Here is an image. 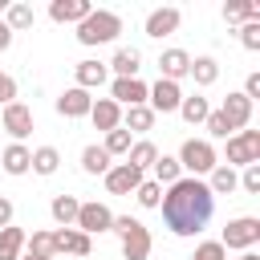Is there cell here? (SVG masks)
Masks as SVG:
<instances>
[{
	"instance_id": "obj_40",
	"label": "cell",
	"mask_w": 260,
	"mask_h": 260,
	"mask_svg": "<svg viewBox=\"0 0 260 260\" xmlns=\"http://www.w3.org/2000/svg\"><path fill=\"white\" fill-rule=\"evenodd\" d=\"M240 187H244L248 195H260V162H252V167L240 171Z\"/></svg>"
},
{
	"instance_id": "obj_30",
	"label": "cell",
	"mask_w": 260,
	"mask_h": 260,
	"mask_svg": "<svg viewBox=\"0 0 260 260\" xmlns=\"http://www.w3.org/2000/svg\"><path fill=\"white\" fill-rule=\"evenodd\" d=\"M28 171H32V175H45V179L57 175V171H61V150H57V146H37Z\"/></svg>"
},
{
	"instance_id": "obj_42",
	"label": "cell",
	"mask_w": 260,
	"mask_h": 260,
	"mask_svg": "<svg viewBox=\"0 0 260 260\" xmlns=\"http://www.w3.org/2000/svg\"><path fill=\"white\" fill-rule=\"evenodd\" d=\"M240 93H244V98H248V102L256 106V98H260V73H256V69H252V73L244 77V89H240Z\"/></svg>"
},
{
	"instance_id": "obj_4",
	"label": "cell",
	"mask_w": 260,
	"mask_h": 260,
	"mask_svg": "<svg viewBox=\"0 0 260 260\" xmlns=\"http://www.w3.org/2000/svg\"><path fill=\"white\" fill-rule=\"evenodd\" d=\"M118 32H122V16L110 12V8H93V12L77 24V41H81L85 49H93V45H110V41H118Z\"/></svg>"
},
{
	"instance_id": "obj_12",
	"label": "cell",
	"mask_w": 260,
	"mask_h": 260,
	"mask_svg": "<svg viewBox=\"0 0 260 260\" xmlns=\"http://www.w3.org/2000/svg\"><path fill=\"white\" fill-rule=\"evenodd\" d=\"M93 252V240L77 228H57L53 232V256H89Z\"/></svg>"
},
{
	"instance_id": "obj_46",
	"label": "cell",
	"mask_w": 260,
	"mask_h": 260,
	"mask_svg": "<svg viewBox=\"0 0 260 260\" xmlns=\"http://www.w3.org/2000/svg\"><path fill=\"white\" fill-rule=\"evenodd\" d=\"M236 260H260V256H256V252H240Z\"/></svg>"
},
{
	"instance_id": "obj_28",
	"label": "cell",
	"mask_w": 260,
	"mask_h": 260,
	"mask_svg": "<svg viewBox=\"0 0 260 260\" xmlns=\"http://www.w3.org/2000/svg\"><path fill=\"white\" fill-rule=\"evenodd\" d=\"M154 158H158V146L150 142V138H134V146H130V154H126V162L134 167V171H150L154 167Z\"/></svg>"
},
{
	"instance_id": "obj_21",
	"label": "cell",
	"mask_w": 260,
	"mask_h": 260,
	"mask_svg": "<svg viewBox=\"0 0 260 260\" xmlns=\"http://www.w3.org/2000/svg\"><path fill=\"white\" fill-rule=\"evenodd\" d=\"M175 114H183V122L187 126H203L207 122V114H211V102L203 98V93H183V102H179V110Z\"/></svg>"
},
{
	"instance_id": "obj_24",
	"label": "cell",
	"mask_w": 260,
	"mask_h": 260,
	"mask_svg": "<svg viewBox=\"0 0 260 260\" xmlns=\"http://www.w3.org/2000/svg\"><path fill=\"white\" fill-rule=\"evenodd\" d=\"M154 110L150 106H130V110H122V130H130V134H146V130H154Z\"/></svg>"
},
{
	"instance_id": "obj_2",
	"label": "cell",
	"mask_w": 260,
	"mask_h": 260,
	"mask_svg": "<svg viewBox=\"0 0 260 260\" xmlns=\"http://www.w3.org/2000/svg\"><path fill=\"white\" fill-rule=\"evenodd\" d=\"M110 232L122 240V256H126V260H150L154 240H150V228H146L142 219H134V215H114V228H110Z\"/></svg>"
},
{
	"instance_id": "obj_23",
	"label": "cell",
	"mask_w": 260,
	"mask_h": 260,
	"mask_svg": "<svg viewBox=\"0 0 260 260\" xmlns=\"http://www.w3.org/2000/svg\"><path fill=\"white\" fill-rule=\"evenodd\" d=\"M187 77H191L199 89H207V85H215V81H219V61H215V57H191Z\"/></svg>"
},
{
	"instance_id": "obj_9",
	"label": "cell",
	"mask_w": 260,
	"mask_h": 260,
	"mask_svg": "<svg viewBox=\"0 0 260 260\" xmlns=\"http://www.w3.org/2000/svg\"><path fill=\"white\" fill-rule=\"evenodd\" d=\"M0 122H4V130L12 134V142H24V138L32 134V106H24V102L16 98V102H8V106L0 110Z\"/></svg>"
},
{
	"instance_id": "obj_39",
	"label": "cell",
	"mask_w": 260,
	"mask_h": 260,
	"mask_svg": "<svg viewBox=\"0 0 260 260\" xmlns=\"http://www.w3.org/2000/svg\"><path fill=\"white\" fill-rule=\"evenodd\" d=\"M191 260H228V252H223L219 240H203V244H195V256Z\"/></svg>"
},
{
	"instance_id": "obj_36",
	"label": "cell",
	"mask_w": 260,
	"mask_h": 260,
	"mask_svg": "<svg viewBox=\"0 0 260 260\" xmlns=\"http://www.w3.org/2000/svg\"><path fill=\"white\" fill-rule=\"evenodd\" d=\"M24 252H37V256H49V260H57V256H53V232H41V228H37V232L24 240Z\"/></svg>"
},
{
	"instance_id": "obj_13",
	"label": "cell",
	"mask_w": 260,
	"mask_h": 260,
	"mask_svg": "<svg viewBox=\"0 0 260 260\" xmlns=\"http://www.w3.org/2000/svg\"><path fill=\"white\" fill-rule=\"evenodd\" d=\"M106 81H110V69H106V61H93V57H85V61H77V65H73V85H77V89L93 93V89H102Z\"/></svg>"
},
{
	"instance_id": "obj_38",
	"label": "cell",
	"mask_w": 260,
	"mask_h": 260,
	"mask_svg": "<svg viewBox=\"0 0 260 260\" xmlns=\"http://www.w3.org/2000/svg\"><path fill=\"white\" fill-rule=\"evenodd\" d=\"M240 45L248 53H260V20H244L240 24Z\"/></svg>"
},
{
	"instance_id": "obj_35",
	"label": "cell",
	"mask_w": 260,
	"mask_h": 260,
	"mask_svg": "<svg viewBox=\"0 0 260 260\" xmlns=\"http://www.w3.org/2000/svg\"><path fill=\"white\" fill-rule=\"evenodd\" d=\"M203 126H207V142H215V138H223V142H228V138H232V134H236V130H232V126H228V118H223V114H219V110H211V114H207V122H203Z\"/></svg>"
},
{
	"instance_id": "obj_32",
	"label": "cell",
	"mask_w": 260,
	"mask_h": 260,
	"mask_svg": "<svg viewBox=\"0 0 260 260\" xmlns=\"http://www.w3.org/2000/svg\"><path fill=\"white\" fill-rule=\"evenodd\" d=\"M223 20H232V24L260 20V4H256V0H228V4H223Z\"/></svg>"
},
{
	"instance_id": "obj_27",
	"label": "cell",
	"mask_w": 260,
	"mask_h": 260,
	"mask_svg": "<svg viewBox=\"0 0 260 260\" xmlns=\"http://www.w3.org/2000/svg\"><path fill=\"white\" fill-rule=\"evenodd\" d=\"M24 240H28V232H24V228H16V223L0 228V260H20Z\"/></svg>"
},
{
	"instance_id": "obj_45",
	"label": "cell",
	"mask_w": 260,
	"mask_h": 260,
	"mask_svg": "<svg viewBox=\"0 0 260 260\" xmlns=\"http://www.w3.org/2000/svg\"><path fill=\"white\" fill-rule=\"evenodd\" d=\"M20 260H49V256H37V252H20Z\"/></svg>"
},
{
	"instance_id": "obj_34",
	"label": "cell",
	"mask_w": 260,
	"mask_h": 260,
	"mask_svg": "<svg viewBox=\"0 0 260 260\" xmlns=\"http://www.w3.org/2000/svg\"><path fill=\"white\" fill-rule=\"evenodd\" d=\"M130 146H134V134H130V130H122V126H118V130H110V134H106V142H102V150H106L110 158H126V154H130Z\"/></svg>"
},
{
	"instance_id": "obj_29",
	"label": "cell",
	"mask_w": 260,
	"mask_h": 260,
	"mask_svg": "<svg viewBox=\"0 0 260 260\" xmlns=\"http://www.w3.org/2000/svg\"><path fill=\"white\" fill-rule=\"evenodd\" d=\"M150 179H154L158 187H171V183H179V179H183V167H179V158H175V154H158V158H154V167H150Z\"/></svg>"
},
{
	"instance_id": "obj_18",
	"label": "cell",
	"mask_w": 260,
	"mask_h": 260,
	"mask_svg": "<svg viewBox=\"0 0 260 260\" xmlns=\"http://www.w3.org/2000/svg\"><path fill=\"white\" fill-rule=\"evenodd\" d=\"M187 69H191V53H187V49H162V53H158V77L183 81Z\"/></svg>"
},
{
	"instance_id": "obj_22",
	"label": "cell",
	"mask_w": 260,
	"mask_h": 260,
	"mask_svg": "<svg viewBox=\"0 0 260 260\" xmlns=\"http://www.w3.org/2000/svg\"><path fill=\"white\" fill-rule=\"evenodd\" d=\"M106 69H110L114 77H138V69H142V53H138V49H118V53L106 61Z\"/></svg>"
},
{
	"instance_id": "obj_11",
	"label": "cell",
	"mask_w": 260,
	"mask_h": 260,
	"mask_svg": "<svg viewBox=\"0 0 260 260\" xmlns=\"http://www.w3.org/2000/svg\"><path fill=\"white\" fill-rule=\"evenodd\" d=\"M102 179H106V191H110V195H134V191H138V183H142L146 175H142V171H134L130 162H114Z\"/></svg>"
},
{
	"instance_id": "obj_41",
	"label": "cell",
	"mask_w": 260,
	"mask_h": 260,
	"mask_svg": "<svg viewBox=\"0 0 260 260\" xmlns=\"http://www.w3.org/2000/svg\"><path fill=\"white\" fill-rule=\"evenodd\" d=\"M16 102V77L12 73H0V106Z\"/></svg>"
},
{
	"instance_id": "obj_7",
	"label": "cell",
	"mask_w": 260,
	"mask_h": 260,
	"mask_svg": "<svg viewBox=\"0 0 260 260\" xmlns=\"http://www.w3.org/2000/svg\"><path fill=\"white\" fill-rule=\"evenodd\" d=\"M73 228H77V232H85V236L93 240V236H102V232H110V228H114V211H110L106 203H98V199H85V203L77 207Z\"/></svg>"
},
{
	"instance_id": "obj_31",
	"label": "cell",
	"mask_w": 260,
	"mask_h": 260,
	"mask_svg": "<svg viewBox=\"0 0 260 260\" xmlns=\"http://www.w3.org/2000/svg\"><path fill=\"white\" fill-rule=\"evenodd\" d=\"M110 167H114V158H110L98 142H89V146L81 150V171H85V175H106Z\"/></svg>"
},
{
	"instance_id": "obj_1",
	"label": "cell",
	"mask_w": 260,
	"mask_h": 260,
	"mask_svg": "<svg viewBox=\"0 0 260 260\" xmlns=\"http://www.w3.org/2000/svg\"><path fill=\"white\" fill-rule=\"evenodd\" d=\"M162 219H167V232L171 236H199L215 211V195L207 191L203 179H191L183 175L179 183H171L162 191Z\"/></svg>"
},
{
	"instance_id": "obj_19",
	"label": "cell",
	"mask_w": 260,
	"mask_h": 260,
	"mask_svg": "<svg viewBox=\"0 0 260 260\" xmlns=\"http://www.w3.org/2000/svg\"><path fill=\"white\" fill-rule=\"evenodd\" d=\"M89 12H93L89 0H53V4H49V16H53L57 24H81Z\"/></svg>"
},
{
	"instance_id": "obj_15",
	"label": "cell",
	"mask_w": 260,
	"mask_h": 260,
	"mask_svg": "<svg viewBox=\"0 0 260 260\" xmlns=\"http://www.w3.org/2000/svg\"><path fill=\"white\" fill-rule=\"evenodd\" d=\"M57 114L61 118H89V106H93V93H85V89H77V85H69L57 102Z\"/></svg>"
},
{
	"instance_id": "obj_43",
	"label": "cell",
	"mask_w": 260,
	"mask_h": 260,
	"mask_svg": "<svg viewBox=\"0 0 260 260\" xmlns=\"http://www.w3.org/2000/svg\"><path fill=\"white\" fill-rule=\"evenodd\" d=\"M12 215H16L12 199H4V195H0V228H8V223H12Z\"/></svg>"
},
{
	"instance_id": "obj_26",
	"label": "cell",
	"mask_w": 260,
	"mask_h": 260,
	"mask_svg": "<svg viewBox=\"0 0 260 260\" xmlns=\"http://www.w3.org/2000/svg\"><path fill=\"white\" fill-rule=\"evenodd\" d=\"M77 207H81V199H77V195H53V203H49V215H53V223H57V228H73V219H77Z\"/></svg>"
},
{
	"instance_id": "obj_8",
	"label": "cell",
	"mask_w": 260,
	"mask_h": 260,
	"mask_svg": "<svg viewBox=\"0 0 260 260\" xmlns=\"http://www.w3.org/2000/svg\"><path fill=\"white\" fill-rule=\"evenodd\" d=\"M179 102H183V85H179V81L158 77V81L146 89V106H150L154 114H175V110H179Z\"/></svg>"
},
{
	"instance_id": "obj_6",
	"label": "cell",
	"mask_w": 260,
	"mask_h": 260,
	"mask_svg": "<svg viewBox=\"0 0 260 260\" xmlns=\"http://www.w3.org/2000/svg\"><path fill=\"white\" fill-rule=\"evenodd\" d=\"M256 240H260V219H256V215H236V219H228V228H223V236H219L223 252H252Z\"/></svg>"
},
{
	"instance_id": "obj_17",
	"label": "cell",
	"mask_w": 260,
	"mask_h": 260,
	"mask_svg": "<svg viewBox=\"0 0 260 260\" xmlns=\"http://www.w3.org/2000/svg\"><path fill=\"white\" fill-rule=\"evenodd\" d=\"M89 122H93V130L110 134V130L122 126V106L110 102V98H93V106H89Z\"/></svg>"
},
{
	"instance_id": "obj_37",
	"label": "cell",
	"mask_w": 260,
	"mask_h": 260,
	"mask_svg": "<svg viewBox=\"0 0 260 260\" xmlns=\"http://www.w3.org/2000/svg\"><path fill=\"white\" fill-rule=\"evenodd\" d=\"M134 199H138L142 207H158V203H162V187H158L154 179H142L138 191H134Z\"/></svg>"
},
{
	"instance_id": "obj_14",
	"label": "cell",
	"mask_w": 260,
	"mask_h": 260,
	"mask_svg": "<svg viewBox=\"0 0 260 260\" xmlns=\"http://www.w3.org/2000/svg\"><path fill=\"white\" fill-rule=\"evenodd\" d=\"M179 20H183V12L179 8H150L146 12V37H154V41H162V37H171V32H179Z\"/></svg>"
},
{
	"instance_id": "obj_25",
	"label": "cell",
	"mask_w": 260,
	"mask_h": 260,
	"mask_svg": "<svg viewBox=\"0 0 260 260\" xmlns=\"http://www.w3.org/2000/svg\"><path fill=\"white\" fill-rule=\"evenodd\" d=\"M203 183H207V191H211V195H232V191H240V171H232V167H223V162H219Z\"/></svg>"
},
{
	"instance_id": "obj_44",
	"label": "cell",
	"mask_w": 260,
	"mask_h": 260,
	"mask_svg": "<svg viewBox=\"0 0 260 260\" xmlns=\"http://www.w3.org/2000/svg\"><path fill=\"white\" fill-rule=\"evenodd\" d=\"M12 37H16V32H12V28L0 20V53H8V49H12Z\"/></svg>"
},
{
	"instance_id": "obj_3",
	"label": "cell",
	"mask_w": 260,
	"mask_h": 260,
	"mask_svg": "<svg viewBox=\"0 0 260 260\" xmlns=\"http://www.w3.org/2000/svg\"><path fill=\"white\" fill-rule=\"evenodd\" d=\"M175 158H179L183 175H191V179H203V175H211L219 167V150L207 138H183V146H179Z\"/></svg>"
},
{
	"instance_id": "obj_20",
	"label": "cell",
	"mask_w": 260,
	"mask_h": 260,
	"mask_svg": "<svg viewBox=\"0 0 260 260\" xmlns=\"http://www.w3.org/2000/svg\"><path fill=\"white\" fill-rule=\"evenodd\" d=\"M0 167H4V175H28V167H32V150H28L24 142H8L4 154H0Z\"/></svg>"
},
{
	"instance_id": "obj_10",
	"label": "cell",
	"mask_w": 260,
	"mask_h": 260,
	"mask_svg": "<svg viewBox=\"0 0 260 260\" xmlns=\"http://www.w3.org/2000/svg\"><path fill=\"white\" fill-rule=\"evenodd\" d=\"M146 81L142 77H114L110 81V102H118L122 110H130V106H146Z\"/></svg>"
},
{
	"instance_id": "obj_5",
	"label": "cell",
	"mask_w": 260,
	"mask_h": 260,
	"mask_svg": "<svg viewBox=\"0 0 260 260\" xmlns=\"http://www.w3.org/2000/svg\"><path fill=\"white\" fill-rule=\"evenodd\" d=\"M252 162H260V130H236V134L228 138L223 167L244 171V167H252Z\"/></svg>"
},
{
	"instance_id": "obj_33",
	"label": "cell",
	"mask_w": 260,
	"mask_h": 260,
	"mask_svg": "<svg viewBox=\"0 0 260 260\" xmlns=\"http://www.w3.org/2000/svg\"><path fill=\"white\" fill-rule=\"evenodd\" d=\"M32 20H37L32 4H20V0H12V4H8V12H4V24H8L12 32H24V28H32Z\"/></svg>"
},
{
	"instance_id": "obj_16",
	"label": "cell",
	"mask_w": 260,
	"mask_h": 260,
	"mask_svg": "<svg viewBox=\"0 0 260 260\" xmlns=\"http://www.w3.org/2000/svg\"><path fill=\"white\" fill-rule=\"evenodd\" d=\"M219 114L228 118V126H232V130H248V122H252V102H248L240 89H232V93L223 98Z\"/></svg>"
}]
</instances>
